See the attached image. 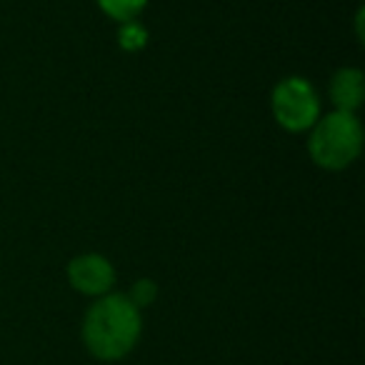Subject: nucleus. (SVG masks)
Returning <instances> with one entry per match:
<instances>
[{
    "label": "nucleus",
    "mask_w": 365,
    "mask_h": 365,
    "mask_svg": "<svg viewBox=\"0 0 365 365\" xmlns=\"http://www.w3.org/2000/svg\"><path fill=\"white\" fill-rule=\"evenodd\" d=\"M98 6L108 18L118 23H128L138 21V16L145 11L148 0H98Z\"/></svg>",
    "instance_id": "6"
},
{
    "label": "nucleus",
    "mask_w": 365,
    "mask_h": 365,
    "mask_svg": "<svg viewBox=\"0 0 365 365\" xmlns=\"http://www.w3.org/2000/svg\"><path fill=\"white\" fill-rule=\"evenodd\" d=\"M363 150V125L355 113L333 110L310 128L308 153L323 170H345Z\"/></svg>",
    "instance_id": "2"
},
{
    "label": "nucleus",
    "mask_w": 365,
    "mask_h": 365,
    "mask_svg": "<svg viewBox=\"0 0 365 365\" xmlns=\"http://www.w3.org/2000/svg\"><path fill=\"white\" fill-rule=\"evenodd\" d=\"M118 46L128 53H138L148 46V28H143L138 21L120 23V31H118Z\"/></svg>",
    "instance_id": "7"
},
{
    "label": "nucleus",
    "mask_w": 365,
    "mask_h": 365,
    "mask_svg": "<svg viewBox=\"0 0 365 365\" xmlns=\"http://www.w3.org/2000/svg\"><path fill=\"white\" fill-rule=\"evenodd\" d=\"M155 298H158V285H155V280H150V278H140L138 283H133L130 293H128V300H130L138 310L153 305Z\"/></svg>",
    "instance_id": "8"
},
{
    "label": "nucleus",
    "mask_w": 365,
    "mask_h": 365,
    "mask_svg": "<svg viewBox=\"0 0 365 365\" xmlns=\"http://www.w3.org/2000/svg\"><path fill=\"white\" fill-rule=\"evenodd\" d=\"M68 283L83 295L101 298L115 285V268L101 253H81L68 263Z\"/></svg>",
    "instance_id": "4"
},
{
    "label": "nucleus",
    "mask_w": 365,
    "mask_h": 365,
    "mask_svg": "<svg viewBox=\"0 0 365 365\" xmlns=\"http://www.w3.org/2000/svg\"><path fill=\"white\" fill-rule=\"evenodd\" d=\"M140 330V310L128 300V295L108 293L88 308L83 320V343L96 358L120 360L135 348Z\"/></svg>",
    "instance_id": "1"
},
{
    "label": "nucleus",
    "mask_w": 365,
    "mask_h": 365,
    "mask_svg": "<svg viewBox=\"0 0 365 365\" xmlns=\"http://www.w3.org/2000/svg\"><path fill=\"white\" fill-rule=\"evenodd\" d=\"M270 110L283 130L305 133L318 123L320 118V96L313 83L300 76L283 78L273 88L270 96Z\"/></svg>",
    "instance_id": "3"
},
{
    "label": "nucleus",
    "mask_w": 365,
    "mask_h": 365,
    "mask_svg": "<svg viewBox=\"0 0 365 365\" xmlns=\"http://www.w3.org/2000/svg\"><path fill=\"white\" fill-rule=\"evenodd\" d=\"M365 98V78L360 68H340L330 78V101L335 110L355 113L363 106Z\"/></svg>",
    "instance_id": "5"
}]
</instances>
